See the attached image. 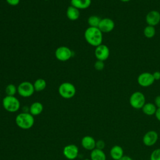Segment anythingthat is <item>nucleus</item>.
<instances>
[{
  "mask_svg": "<svg viewBox=\"0 0 160 160\" xmlns=\"http://www.w3.org/2000/svg\"><path fill=\"white\" fill-rule=\"evenodd\" d=\"M94 67L95 68V69L98 70V71H101L104 69V61H99V60H97L94 65Z\"/></svg>",
  "mask_w": 160,
  "mask_h": 160,
  "instance_id": "nucleus-26",
  "label": "nucleus"
},
{
  "mask_svg": "<svg viewBox=\"0 0 160 160\" xmlns=\"http://www.w3.org/2000/svg\"><path fill=\"white\" fill-rule=\"evenodd\" d=\"M91 160H106V156L103 150L97 148L94 149L91 151Z\"/></svg>",
  "mask_w": 160,
  "mask_h": 160,
  "instance_id": "nucleus-19",
  "label": "nucleus"
},
{
  "mask_svg": "<svg viewBox=\"0 0 160 160\" xmlns=\"http://www.w3.org/2000/svg\"><path fill=\"white\" fill-rule=\"evenodd\" d=\"M115 27V23L114 21L109 18H105L101 19L100 23L98 26L99 30L103 33H108L111 32Z\"/></svg>",
  "mask_w": 160,
  "mask_h": 160,
  "instance_id": "nucleus-12",
  "label": "nucleus"
},
{
  "mask_svg": "<svg viewBox=\"0 0 160 160\" xmlns=\"http://www.w3.org/2000/svg\"><path fill=\"white\" fill-rule=\"evenodd\" d=\"M72 51L67 46H59L55 51V57L60 61L63 62L69 60L72 57Z\"/></svg>",
  "mask_w": 160,
  "mask_h": 160,
  "instance_id": "nucleus-7",
  "label": "nucleus"
},
{
  "mask_svg": "<svg viewBox=\"0 0 160 160\" xmlns=\"http://www.w3.org/2000/svg\"><path fill=\"white\" fill-rule=\"evenodd\" d=\"M43 111V105L40 102H34L29 107V113L33 116L39 115Z\"/></svg>",
  "mask_w": 160,
  "mask_h": 160,
  "instance_id": "nucleus-18",
  "label": "nucleus"
},
{
  "mask_svg": "<svg viewBox=\"0 0 160 160\" xmlns=\"http://www.w3.org/2000/svg\"><path fill=\"white\" fill-rule=\"evenodd\" d=\"M119 160H133L132 158H131L129 156L127 155H124L121 159H119Z\"/></svg>",
  "mask_w": 160,
  "mask_h": 160,
  "instance_id": "nucleus-32",
  "label": "nucleus"
},
{
  "mask_svg": "<svg viewBox=\"0 0 160 160\" xmlns=\"http://www.w3.org/2000/svg\"><path fill=\"white\" fill-rule=\"evenodd\" d=\"M76 89L74 84L69 82H64L61 84L58 88L59 95L64 99H71L76 94Z\"/></svg>",
  "mask_w": 160,
  "mask_h": 160,
  "instance_id": "nucleus-4",
  "label": "nucleus"
},
{
  "mask_svg": "<svg viewBox=\"0 0 160 160\" xmlns=\"http://www.w3.org/2000/svg\"><path fill=\"white\" fill-rule=\"evenodd\" d=\"M146 21L148 25L156 26L160 22V12L156 10L149 11L146 16Z\"/></svg>",
  "mask_w": 160,
  "mask_h": 160,
  "instance_id": "nucleus-13",
  "label": "nucleus"
},
{
  "mask_svg": "<svg viewBox=\"0 0 160 160\" xmlns=\"http://www.w3.org/2000/svg\"><path fill=\"white\" fill-rule=\"evenodd\" d=\"M153 78L154 80H159L160 79V72L159 71H155L152 73Z\"/></svg>",
  "mask_w": 160,
  "mask_h": 160,
  "instance_id": "nucleus-30",
  "label": "nucleus"
},
{
  "mask_svg": "<svg viewBox=\"0 0 160 160\" xmlns=\"http://www.w3.org/2000/svg\"><path fill=\"white\" fill-rule=\"evenodd\" d=\"M150 160H160V148H157L151 152Z\"/></svg>",
  "mask_w": 160,
  "mask_h": 160,
  "instance_id": "nucleus-25",
  "label": "nucleus"
},
{
  "mask_svg": "<svg viewBox=\"0 0 160 160\" xmlns=\"http://www.w3.org/2000/svg\"><path fill=\"white\" fill-rule=\"evenodd\" d=\"M146 103L144 94L140 91L134 92L129 98V104L134 109H142Z\"/></svg>",
  "mask_w": 160,
  "mask_h": 160,
  "instance_id": "nucleus-5",
  "label": "nucleus"
},
{
  "mask_svg": "<svg viewBox=\"0 0 160 160\" xmlns=\"http://www.w3.org/2000/svg\"><path fill=\"white\" fill-rule=\"evenodd\" d=\"M4 109L9 112H15L20 108V102L14 96H6L2 101Z\"/></svg>",
  "mask_w": 160,
  "mask_h": 160,
  "instance_id": "nucleus-3",
  "label": "nucleus"
},
{
  "mask_svg": "<svg viewBox=\"0 0 160 160\" xmlns=\"http://www.w3.org/2000/svg\"><path fill=\"white\" fill-rule=\"evenodd\" d=\"M154 81L152 74L149 72H142L138 76L137 79L138 84L144 88L151 86L154 83Z\"/></svg>",
  "mask_w": 160,
  "mask_h": 160,
  "instance_id": "nucleus-8",
  "label": "nucleus"
},
{
  "mask_svg": "<svg viewBox=\"0 0 160 160\" xmlns=\"http://www.w3.org/2000/svg\"><path fill=\"white\" fill-rule=\"evenodd\" d=\"M6 1L8 4L12 6H15L19 4L20 0H6Z\"/></svg>",
  "mask_w": 160,
  "mask_h": 160,
  "instance_id": "nucleus-28",
  "label": "nucleus"
},
{
  "mask_svg": "<svg viewBox=\"0 0 160 160\" xmlns=\"http://www.w3.org/2000/svg\"><path fill=\"white\" fill-rule=\"evenodd\" d=\"M33 86H34L35 91L40 92L43 91L46 88L47 83L44 79L39 78L34 81V82L33 83Z\"/></svg>",
  "mask_w": 160,
  "mask_h": 160,
  "instance_id": "nucleus-21",
  "label": "nucleus"
},
{
  "mask_svg": "<svg viewBox=\"0 0 160 160\" xmlns=\"http://www.w3.org/2000/svg\"><path fill=\"white\" fill-rule=\"evenodd\" d=\"M18 92V87L13 84H8L5 88V92L6 96H14Z\"/></svg>",
  "mask_w": 160,
  "mask_h": 160,
  "instance_id": "nucleus-24",
  "label": "nucleus"
},
{
  "mask_svg": "<svg viewBox=\"0 0 160 160\" xmlns=\"http://www.w3.org/2000/svg\"><path fill=\"white\" fill-rule=\"evenodd\" d=\"M83 160H91L90 159H83Z\"/></svg>",
  "mask_w": 160,
  "mask_h": 160,
  "instance_id": "nucleus-34",
  "label": "nucleus"
},
{
  "mask_svg": "<svg viewBox=\"0 0 160 160\" xmlns=\"http://www.w3.org/2000/svg\"><path fill=\"white\" fill-rule=\"evenodd\" d=\"M96 142L94 138L91 136H84L81 141V146L86 150L92 151L96 148Z\"/></svg>",
  "mask_w": 160,
  "mask_h": 160,
  "instance_id": "nucleus-14",
  "label": "nucleus"
},
{
  "mask_svg": "<svg viewBox=\"0 0 160 160\" xmlns=\"http://www.w3.org/2000/svg\"><path fill=\"white\" fill-rule=\"evenodd\" d=\"M109 154L112 160H119L124 155V150L119 145L113 146L110 150Z\"/></svg>",
  "mask_w": 160,
  "mask_h": 160,
  "instance_id": "nucleus-15",
  "label": "nucleus"
},
{
  "mask_svg": "<svg viewBox=\"0 0 160 160\" xmlns=\"http://www.w3.org/2000/svg\"><path fill=\"white\" fill-rule=\"evenodd\" d=\"M80 16L79 9H77L76 8L69 6L66 10V16L67 18L71 21H76L77 20Z\"/></svg>",
  "mask_w": 160,
  "mask_h": 160,
  "instance_id": "nucleus-16",
  "label": "nucleus"
},
{
  "mask_svg": "<svg viewBox=\"0 0 160 160\" xmlns=\"http://www.w3.org/2000/svg\"><path fill=\"white\" fill-rule=\"evenodd\" d=\"M101 18L96 15H92L88 18V23L89 27H94V28H98V26L100 23Z\"/></svg>",
  "mask_w": 160,
  "mask_h": 160,
  "instance_id": "nucleus-22",
  "label": "nucleus"
},
{
  "mask_svg": "<svg viewBox=\"0 0 160 160\" xmlns=\"http://www.w3.org/2000/svg\"><path fill=\"white\" fill-rule=\"evenodd\" d=\"M158 134L156 131L150 130L146 132L142 137V142L146 146H154L158 140Z\"/></svg>",
  "mask_w": 160,
  "mask_h": 160,
  "instance_id": "nucleus-10",
  "label": "nucleus"
},
{
  "mask_svg": "<svg viewBox=\"0 0 160 160\" xmlns=\"http://www.w3.org/2000/svg\"><path fill=\"white\" fill-rule=\"evenodd\" d=\"M33 84L29 81H23L18 86V93L23 98H29L34 92Z\"/></svg>",
  "mask_w": 160,
  "mask_h": 160,
  "instance_id": "nucleus-6",
  "label": "nucleus"
},
{
  "mask_svg": "<svg viewBox=\"0 0 160 160\" xmlns=\"http://www.w3.org/2000/svg\"><path fill=\"white\" fill-rule=\"evenodd\" d=\"M154 115H155L156 119H157L159 121H160V108H157L156 111Z\"/></svg>",
  "mask_w": 160,
  "mask_h": 160,
  "instance_id": "nucleus-31",
  "label": "nucleus"
},
{
  "mask_svg": "<svg viewBox=\"0 0 160 160\" xmlns=\"http://www.w3.org/2000/svg\"><path fill=\"white\" fill-rule=\"evenodd\" d=\"M62 152L64 156L69 160L76 159L79 154V149L75 144H68L64 147Z\"/></svg>",
  "mask_w": 160,
  "mask_h": 160,
  "instance_id": "nucleus-11",
  "label": "nucleus"
},
{
  "mask_svg": "<svg viewBox=\"0 0 160 160\" xmlns=\"http://www.w3.org/2000/svg\"><path fill=\"white\" fill-rule=\"evenodd\" d=\"M105 146H106V144L103 140L100 139V140L97 141L96 142V148H97V149L103 150L104 148H105Z\"/></svg>",
  "mask_w": 160,
  "mask_h": 160,
  "instance_id": "nucleus-27",
  "label": "nucleus"
},
{
  "mask_svg": "<svg viewBox=\"0 0 160 160\" xmlns=\"http://www.w3.org/2000/svg\"><path fill=\"white\" fill-rule=\"evenodd\" d=\"M44 1H49V0H44Z\"/></svg>",
  "mask_w": 160,
  "mask_h": 160,
  "instance_id": "nucleus-35",
  "label": "nucleus"
},
{
  "mask_svg": "<svg viewBox=\"0 0 160 160\" xmlns=\"http://www.w3.org/2000/svg\"><path fill=\"white\" fill-rule=\"evenodd\" d=\"M110 51L109 48L103 44L96 47L94 50V55L97 60L104 61L109 56Z\"/></svg>",
  "mask_w": 160,
  "mask_h": 160,
  "instance_id": "nucleus-9",
  "label": "nucleus"
},
{
  "mask_svg": "<svg viewBox=\"0 0 160 160\" xmlns=\"http://www.w3.org/2000/svg\"><path fill=\"white\" fill-rule=\"evenodd\" d=\"M84 38L86 42L94 47L102 44V32L98 28L89 27L84 31Z\"/></svg>",
  "mask_w": 160,
  "mask_h": 160,
  "instance_id": "nucleus-1",
  "label": "nucleus"
},
{
  "mask_svg": "<svg viewBox=\"0 0 160 160\" xmlns=\"http://www.w3.org/2000/svg\"><path fill=\"white\" fill-rule=\"evenodd\" d=\"M143 33H144V35L145 36V37H146L147 38H149V39L152 38L156 34L155 28L154 26L148 25L147 26H146L144 28Z\"/></svg>",
  "mask_w": 160,
  "mask_h": 160,
  "instance_id": "nucleus-23",
  "label": "nucleus"
},
{
  "mask_svg": "<svg viewBox=\"0 0 160 160\" xmlns=\"http://www.w3.org/2000/svg\"><path fill=\"white\" fill-rule=\"evenodd\" d=\"M154 104L157 107V108H160V95L157 96L154 98Z\"/></svg>",
  "mask_w": 160,
  "mask_h": 160,
  "instance_id": "nucleus-29",
  "label": "nucleus"
},
{
  "mask_svg": "<svg viewBox=\"0 0 160 160\" xmlns=\"http://www.w3.org/2000/svg\"><path fill=\"white\" fill-rule=\"evenodd\" d=\"M157 107L154 103L152 102H146L145 104L142 108V111L144 114L147 116H152L155 114Z\"/></svg>",
  "mask_w": 160,
  "mask_h": 160,
  "instance_id": "nucleus-20",
  "label": "nucleus"
},
{
  "mask_svg": "<svg viewBox=\"0 0 160 160\" xmlns=\"http://www.w3.org/2000/svg\"><path fill=\"white\" fill-rule=\"evenodd\" d=\"M91 4V0H71V5L78 9H86Z\"/></svg>",
  "mask_w": 160,
  "mask_h": 160,
  "instance_id": "nucleus-17",
  "label": "nucleus"
},
{
  "mask_svg": "<svg viewBox=\"0 0 160 160\" xmlns=\"http://www.w3.org/2000/svg\"><path fill=\"white\" fill-rule=\"evenodd\" d=\"M121 2H129L131 0H120Z\"/></svg>",
  "mask_w": 160,
  "mask_h": 160,
  "instance_id": "nucleus-33",
  "label": "nucleus"
},
{
  "mask_svg": "<svg viewBox=\"0 0 160 160\" xmlns=\"http://www.w3.org/2000/svg\"><path fill=\"white\" fill-rule=\"evenodd\" d=\"M16 125L22 129H28L32 128L34 123V116L29 112H21L18 114L15 118Z\"/></svg>",
  "mask_w": 160,
  "mask_h": 160,
  "instance_id": "nucleus-2",
  "label": "nucleus"
}]
</instances>
